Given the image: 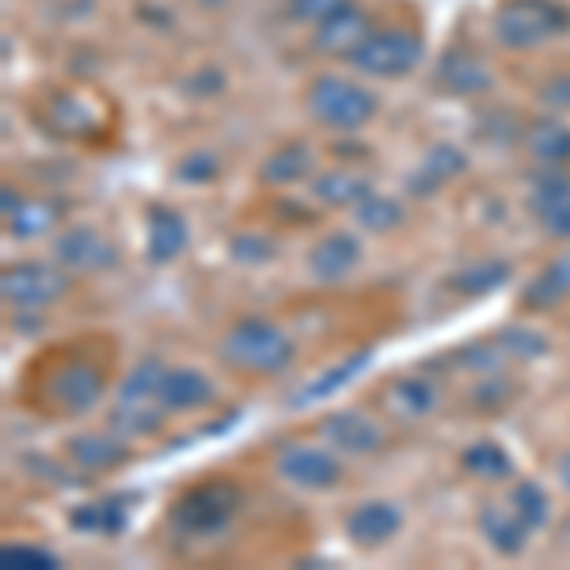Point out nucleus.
Wrapping results in <instances>:
<instances>
[{"label": "nucleus", "instance_id": "f257e3e1", "mask_svg": "<svg viewBox=\"0 0 570 570\" xmlns=\"http://www.w3.org/2000/svg\"><path fill=\"white\" fill-rule=\"evenodd\" d=\"M220 357L233 370L252 373V376H271L282 373L293 362V343L282 327H274L271 320H240L228 327L225 343H220Z\"/></svg>", "mask_w": 570, "mask_h": 570}, {"label": "nucleus", "instance_id": "f03ea898", "mask_svg": "<svg viewBox=\"0 0 570 570\" xmlns=\"http://www.w3.org/2000/svg\"><path fill=\"white\" fill-rule=\"evenodd\" d=\"M236 510H240V487L228 480H206L179 494L168 521L179 537H217L220 529L233 525Z\"/></svg>", "mask_w": 570, "mask_h": 570}, {"label": "nucleus", "instance_id": "7ed1b4c3", "mask_svg": "<svg viewBox=\"0 0 570 570\" xmlns=\"http://www.w3.org/2000/svg\"><path fill=\"white\" fill-rule=\"evenodd\" d=\"M563 31H570V12L556 0H502L494 12V39L505 50H532Z\"/></svg>", "mask_w": 570, "mask_h": 570}, {"label": "nucleus", "instance_id": "20e7f679", "mask_svg": "<svg viewBox=\"0 0 570 570\" xmlns=\"http://www.w3.org/2000/svg\"><path fill=\"white\" fill-rule=\"evenodd\" d=\"M39 126L66 141H99L107 134V99L91 88H61L42 104Z\"/></svg>", "mask_w": 570, "mask_h": 570}, {"label": "nucleus", "instance_id": "39448f33", "mask_svg": "<svg viewBox=\"0 0 570 570\" xmlns=\"http://www.w3.org/2000/svg\"><path fill=\"white\" fill-rule=\"evenodd\" d=\"M305 107L316 122L331 126V130H362L376 115V96L354 80L316 77L305 91Z\"/></svg>", "mask_w": 570, "mask_h": 570}, {"label": "nucleus", "instance_id": "423d86ee", "mask_svg": "<svg viewBox=\"0 0 570 570\" xmlns=\"http://www.w3.org/2000/svg\"><path fill=\"white\" fill-rule=\"evenodd\" d=\"M0 293H4L8 305L35 312L66 297L69 274L50 263H16L4 266V274H0Z\"/></svg>", "mask_w": 570, "mask_h": 570}, {"label": "nucleus", "instance_id": "0eeeda50", "mask_svg": "<svg viewBox=\"0 0 570 570\" xmlns=\"http://www.w3.org/2000/svg\"><path fill=\"white\" fill-rule=\"evenodd\" d=\"M351 61L370 77H403L422 61V39L411 31H373Z\"/></svg>", "mask_w": 570, "mask_h": 570}, {"label": "nucleus", "instance_id": "6e6552de", "mask_svg": "<svg viewBox=\"0 0 570 570\" xmlns=\"http://www.w3.org/2000/svg\"><path fill=\"white\" fill-rule=\"evenodd\" d=\"M99 395H104V373L91 362H85V357L53 370L50 381H46V403H50V411L58 419L85 415V411L99 403Z\"/></svg>", "mask_w": 570, "mask_h": 570}, {"label": "nucleus", "instance_id": "1a4fd4ad", "mask_svg": "<svg viewBox=\"0 0 570 570\" xmlns=\"http://www.w3.org/2000/svg\"><path fill=\"white\" fill-rule=\"evenodd\" d=\"M53 255L66 271H77V274H99V271H110L118 263V247L107 240L104 233H96L91 225H72L66 233L58 236L53 244Z\"/></svg>", "mask_w": 570, "mask_h": 570}, {"label": "nucleus", "instance_id": "9d476101", "mask_svg": "<svg viewBox=\"0 0 570 570\" xmlns=\"http://www.w3.org/2000/svg\"><path fill=\"white\" fill-rule=\"evenodd\" d=\"M278 475L308 491H327L343 480V464L335 461L324 449H308V445H289L278 456Z\"/></svg>", "mask_w": 570, "mask_h": 570}, {"label": "nucleus", "instance_id": "9b49d317", "mask_svg": "<svg viewBox=\"0 0 570 570\" xmlns=\"http://www.w3.org/2000/svg\"><path fill=\"white\" fill-rule=\"evenodd\" d=\"M373 35V20L362 12V8L346 4L343 12H335L331 20L316 23V46L320 53H327V58H354V50L362 46L365 39Z\"/></svg>", "mask_w": 570, "mask_h": 570}, {"label": "nucleus", "instance_id": "f8f14e48", "mask_svg": "<svg viewBox=\"0 0 570 570\" xmlns=\"http://www.w3.org/2000/svg\"><path fill=\"white\" fill-rule=\"evenodd\" d=\"M320 434H324L338 453H351V456L376 453V449L384 445V430L376 426L365 411H335V415L324 419Z\"/></svg>", "mask_w": 570, "mask_h": 570}, {"label": "nucleus", "instance_id": "ddd939ff", "mask_svg": "<svg viewBox=\"0 0 570 570\" xmlns=\"http://www.w3.org/2000/svg\"><path fill=\"white\" fill-rule=\"evenodd\" d=\"M400 525H403V513L392 502H362L346 518V537L357 548H381L400 532Z\"/></svg>", "mask_w": 570, "mask_h": 570}, {"label": "nucleus", "instance_id": "4468645a", "mask_svg": "<svg viewBox=\"0 0 570 570\" xmlns=\"http://www.w3.org/2000/svg\"><path fill=\"white\" fill-rule=\"evenodd\" d=\"M357 259H362V244H357V236L331 233L308 252V271L316 274L320 282H338L354 271Z\"/></svg>", "mask_w": 570, "mask_h": 570}, {"label": "nucleus", "instance_id": "2eb2a0df", "mask_svg": "<svg viewBox=\"0 0 570 570\" xmlns=\"http://www.w3.org/2000/svg\"><path fill=\"white\" fill-rule=\"evenodd\" d=\"M438 88L453 91V96H480L491 88V72L483 69L480 58H472L468 50H445L434 69Z\"/></svg>", "mask_w": 570, "mask_h": 570}, {"label": "nucleus", "instance_id": "dca6fc26", "mask_svg": "<svg viewBox=\"0 0 570 570\" xmlns=\"http://www.w3.org/2000/svg\"><path fill=\"white\" fill-rule=\"evenodd\" d=\"M468 168V156L456 149V145H449V141H441L434 145L426 156H422V164L415 171H411V179H407V190L411 195H434V190L441 187V183H449V179H456L461 171Z\"/></svg>", "mask_w": 570, "mask_h": 570}, {"label": "nucleus", "instance_id": "f3484780", "mask_svg": "<svg viewBox=\"0 0 570 570\" xmlns=\"http://www.w3.org/2000/svg\"><path fill=\"white\" fill-rule=\"evenodd\" d=\"M480 529H483L487 544L499 551V556H521V548H525V540H529V525L521 521V513L513 510V502L487 505L480 513Z\"/></svg>", "mask_w": 570, "mask_h": 570}, {"label": "nucleus", "instance_id": "a211bd4d", "mask_svg": "<svg viewBox=\"0 0 570 570\" xmlns=\"http://www.w3.org/2000/svg\"><path fill=\"white\" fill-rule=\"evenodd\" d=\"M209 400H214V384L198 370H168L160 381V392H156V403L164 411H195L206 407Z\"/></svg>", "mask_w": 570, "mask_h": 570}, {"label": "nucleus", "instance_id": "6ab92c4d", "mask_svg": "<svg viewBox=\"0 0 570 570\" xmlns=\"http://www.w3.org/2000/svg\"><path fill=\"white\" fill-rule=\"evenodd\" d=\"M187 247V220L171 206H149V263H171Z\"/></svg>", "mask_w": 570, "mask_h": 570}, {"label": "nucleus", "instance_id": "aec40b11", "mask_svg": "<svg viewBox=\"0 0 570 570\" xmlns=\"http://www.w3.org/2000/svg\"><path fill=\"white\" fill-rule=\"evenodd\" d=\"M69 461L85 472H110V468H122L130 461V449L107 434H80L69 438Z\"/></svg>", "mask_w": 570, "mask_h": 570}, {"label": "nucleus", "instance_id": "412c9836", "mask_svg": "<svg viewBox=\"0 0 570 570\" xmlns=\"http://www.w3.org/2000/svg\"><path fill=\"white\" fill-rule=\"evenodd\" d=\"M567 297H570V255H559V259H551L544 271L529 282L525 297H521V308L548 312V308L563 305Z\"/></svg>", "mask_w": 570, "mask_h": 570}, {"label": "nucleus", "instance_id": "4be33fe9", "mask_svg": "<svg viewBox=\"0 0 570 570\" xmlns=\"http://www.w3.org/2000/svg\"><path fill=\"white\" fill-rule=\"evenodd\" d=\"M312 195L324 206H357L365 195H373V183L354 168H335L324 171L320 179H312Z\"/></svg>", "mask_w": 570, "mask_h": 570}, {"label": "nucleus", "instance_id": "5701e85b", "mask_svg": "<svg viewBox=\"0 0 570 570\" xmlns=\"http://www.w3.org/2000/svg\"><path fill=\"white\" fill-rule=\"evenodd\" d=\"M61 217H66V202L35 198V202H23V206L8 217V233H12L16 240H35V236L50 233Z\"/></svg>", "mask_w": 570, "mask_h": 570}, {"label": "nucleus", "instance_id": "b1692460", "mask_svg": "<svg viewBox=\"0 0 570 570\" xmlns=\"http://www.w3.org/2000/svg\"><path fill=\"white\" fill-rule=\"evenodd\" d=\"M308 171H312V149L301 141H289V145H278V149L266 156L259 176H263V183H271V187H285V183L305 179Z\"/></svg>", "mask_w": 570, "mask_h": 570}, {"label": "nucleus", "instance_id": "393cba45", "mask_svg": "<svg viewBox=\"0 0 570 570\" xmlns=\"http://www.w3.org/2000/svg\"><path fill=\"white\" fill-rule=\"evenodd\" d=\"M130 513H126L122 499H104V502H85L69 513V525L77 532H99V537H118L126 529Z\"/></svg>", "mask_w": 570, "mask_h": 570}, {"label": "nucleus", "instance_id": "a878e982", "mask_svg": "<svg viewBox=\"0 0 570 570\" xmlns=\"http://www.w3.org/2000/svg\"><path fill=\"white\" fill-rule=\"evenodd\" d=\"M513 266L505 259H483V263H468L464 271H456L449 278V289L464 293V297H483V293L499 289V285L510 282Z\"/></svg>", "mask_w": 570, "mask_h": 570}, {"label": "nucleus", "instance_id": "bb28decb", "mask_svg": "<svg viewBox=\"0 0 570 570\" xmlns=\"http://www.w3.org/2000/svg\"><path fill=\"white\" fill-rule=\"evenodd\" d=\"M384 403H389L400 419H422L434 411L438 392H434V384L422 381V376H407V381H395L392 389L384 392Z\"/></svg>", "mask_w": 570, "mask_h": 570}, {"label": "nucleus", "instance_id": "cd10ccee", "mask_svg": "<svg viewBox=\"0 0 570 570\" xmlns=\"http://www.w3.org/2000/svg\"><path fill=\"white\" fill-rule=\"evenodd\" d=\"M525 145L537 160L544 164H563L570 160V126L556 122V118H540V122L529 126Z\"/></svg>", "mask_w": 570, "mask_h": 570}, {"label": "nucleus", "instance_id": "c85d7f7f", "mask_svg": "<svg viewBox=\"0 0 570 570\" xmlns=\"http://www.w3.org/2000/svg\"><path fill=\"white\" fill-rule=\"evenodd\" d=\"M110 426L126 438H149L164 426V407L160 403H118Z\"/></svg>", "mask_w": 570, "mask_h": 570}, {"label": "nucleus", "instance_id": "c756f323", "mask_svg": "<svg viewBox=\"0 0 570 570\" xmlns=\"http://www.w3.org/2000/svg\"><path fill=\"white\" fill-rule=\"evenodd\" d=\"M365 365H370V354H354L351 362H343V365H335V370H327L324 376H316V381L308 384L305 392H297L293 395V403H316V400H327V395H335L338 389H343V384H351L357 373L365 370Z\"/></svg>", "mask_w": 570, "mask_h": 570}, {"label": "nucleus", "instance_id": "7c9ffc66", "mask_svg": "<svg viewBox=\"0 0 570 570\" xmlns=\"http://www.w3.org/2000/svg\"><path fill=\"white\" fill-rule=\"evenodd\" d=\"M461 464L464 472L480 475V480H505L510 475V456H505L499 441H475V445H468Z\"/></svg>", "mask_w": 570, "mask_h": 570}, {"label": "nucleus", "instance_id": "2f4dec72", "mask_svg": "<svg viewBox=\"0 0 570 570\" xmlns=\"http://www.w3.org/2000/svg\"><path fill=\"white\" fill-rule=\"evenodd\" d=\"M354 217L362 228H370V233H392V228L403 225V206L395 198H384V195H365L362 202L354 206Z\"/></svg>", "mask_w": 570, "mask_h": 570}, {"label": "nucleus", "instance_id": "473e14b6", "mask_svg": "<svg viewBox=\"0 0 570 570\" xmlns=\"http://www.w3.org/2000/svg\"><path fill=\"white\" fill-rule=\"evenodd\" d=\"M510 502H513V510L521 513V521L529 525V532L544 529V521H548V494H544V487L532 483V480H521L518 487H513Z\"/></svg>", "mask_w": 570, "mask_h": 570}, {"label": "nucleus", "instance_id": "72a5a7b5", "mask_svg": "<svg viewBox=\"0 0 570 570\" xmlns=\"http://www.w3.org/2000/svg\"><path fill=\"white\" fill-rule=\"evenodd\" d=\"M164 365L149 357V362H141L137 370L126 376L122 384V403H156V392H160V381H164Z\"/></svg>", "mask_w": 570, "mask_h": 570}, {"label": "nucleus", "instance_id": "f704fd0d", "mask_svg": "<svg viewBox=\"0 0 570 570\" xmlns=\"http://www.w3.org/2000/svg\"><path fill=\"white\" fill-rule=\"evenodd\" d=\"M570 195V176L567 171H540L537 183H532V214H544L548 206L563 202Z\"/></svg>", "mask_w": 570, "mask_h": 570}, {"label": "nucleus", "instance_id": "c9c22d12", "mask_svg": "<svg viewBox=\"0 0 570 570\" xmlns=\"http://www.w3.org/2000/svg\"><path fill=\"white\" fill-rule=\"evenodd\" d=\"M499 351L513 357H540L548 354V338L529 327H505L499 335Z\"/></svg>", "mask_w": 570, "mask_h": 570}, {"label": "nucleus", "instance_id": "e433bc0d", "mask_svg": "<svg viewBox=\"0 0 570 570\" xmlns=\"http://www.w3.org/2000/svg\"><path fill=\"white\" fill-rule=\"evenodd\" d=\"M274 252H278V244H274L271 236H259V233H240L233 240V259L244 263V266H259L266 259H274Z\"/></svg>", "mask_w": 570, "mask_h": 570}, {"label": "nucleus", "instance_id": "4c0bfd02", "mask_svg": "<svg viewBox=\"0 0 570 570\" xmlns=\"http://www.w3.org/2000/svg\"><path fill=\"white\" fill-rule=\"evenodd\" d=\"M0 563L4 567H23V570H50L58 567V559L42 548H27V544H16V548H4L0 551Z\"/></svg>", "mask_w": 570, "mask_h": 570}, {"label": "nucleus", "instance_id": "58836bf2", "mask_svg": "<svg viewBox=\"0 0 570 570\" xmlns=\"http://www.w3.org/2000/svg\"><path fill=\"white\" fill-rule=\"evenodd\" d=\"M513 400V384L510 381H483V384H475V392H472V403L475 407H483V411H502L505 403Z\"/></svg>", "mask_w": 570, "mask_h": 570}, {"label": "nucleus", "instance_id": "ea45409f", "mask_svg": "<svg viewBox=\"0 0 570 570\" xmlns=\"http://www.w3.org/2000/svg\"><path fill=\"white\" fill-rule=\"evenodd\" d=\"M351 4V0H293V16L305 23H324L331 20L335 12H343V8Z\"/></svg>", "mask_w": 570, "mask_h": 570}, {"label": "nucleus", "instance_id": "a19ab883", "mask_svg": "<svg viewBox=\"0 0 570 570\" xmlns=\"http://www.w3.org/2000/svg\"><path fill=\"white\" fill-rule=\"evenodd\" d=\"M214 176H217V160L209 153H190L187 160H179L183 183H209Z\"/></svg>", "mask_w": 570, "mask_h": 570}, {"label": "nucleus", "instance_id": "79ce46f5", "mask_svg": "<svg viewBox=\"0 0 570 570\" xmlns=\"http://www.w3.org/2000/svg\"><path fill=\"white\" fill-rule=\"evenodd\" d=\"M540 225H544L551 236L570 240V195L563 202H556V206H548L544 214H540Z\"/></svg>", "mask_w": 570, "mask_h": 570}, {"label": "nucleus", "instance_id": "37998d69", "mask_svg": "<svg viewBox=\"0 0 570 570\" xmlns=\"http://www.w3.org/2000/svg\"><path fill=\"white\" fill-rule=\"evenodd\" d=\"M540 99L551 107V110H570V72L563 77H551L544 88H540Z\"/></svg>", "mask_w": 570, "mask_h": 570}, {"label": "nucleus", "instance_id": "c03bdc74", "mask_svg": "<svg viewBox=\"0 0 570 570\" xmlns=\"http://www.w3.org/2000/svg\"><path fill=\"white\" fill-rule=\"evenodd\" d=\"M0 198H4V206H0V209H4V220H8V217H12V214H16V209H20V206H23V198H20V195H12V190H4V195H0Z\"/></svg>", "mask_w": 570, "mask_h": 570}, {"label": "nucleus", "instance_id": "a18cd8bd", "mask_svg": "<svg viewBox=\"0 0 570 570\" xmlns=\"http://www.w3.org/2000/svg\"><path fill=\"white\" fill-rule=\"evenodd\" d=\"M556 472H559V483H563V487H567V491H570V449H567V453H563V456H559Z\"/></svg>", "mask_w": 570, "mask_h": 570}, {"label": "nucleus", "instance_id": "49530a36", "mask_svg": "<svg viewBox=\"0 0 570 570\" xmlns=\"http://www.w3.org/2000/svg\"><path fill=\"white\" fill-rule=\"evenodd\" d=\"M278 4H293V0H278Z\"/></svg>", "mask_w": 570, "mask_h": 570}]
</instances>
